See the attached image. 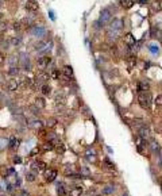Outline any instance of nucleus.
<instances>
[{
	"mask_svg": "<svg viewBox=\"0 0 162 196\" xmlns=\"http://www.w3.org/2000/svg\"><path fill=\"white\" fill-rule=\"evenodd\" d=\"M51 64V57L50 56H40V57L37 58V66L40 69V71H45V69L49 68V65Z\"/></svg>",
	"mask_w": 162,
	"mask_h": 196,
	"instance_id": "nucleus-2",
	"label": "nucleus"
},
{
	"mask_svg": "<svg viewBox=\"0 0 162 196\" xmlns=\"http://www.w3.org/2000/svg\"><path fill=\"white\" fill-rule=\"evenodd\" d=\"M61 74H64V77H66V79H72L73 77V68L70 65H64Z\"/></svg>",
	"mask_w": 162,
	"mask_h": 196,
	"instance_id": "nucleus-15",
	"label": "nucleus"
},
{
	"mask_svg": "<svg viewBox=\"0 0 162 196\" xmlns=\"http://www.w3.org/2000/svg\"><path fill=\"white\" fill-rule=\"evenodd\" d=\"M5 88H7L8 92H16L19 89V83L16 79H10L5 84Z\"/></svg>",
	"mask_w": 162,
	"mask_h": 196,
	"instance_id": "nucleus-8",
	"label": "nucleus"
},
{
	"mask_svg": "<svg viewBox=\"0 0 162 196\" xmlns=\"http://www.w3.org/2000/svg\"><path fill=\"white\" fill-rule=\"evenodd\" d=\"M30 111H31V114H34L35 116H37V115H39V111H40V110L37 108L35 106H31V107H30Z\"/></svg>",
	"mask_w": 162,
	"mask_h": 196,
	"instance_id": "nucleus-40",
	"label": "nucleus"
},
{
	"mask_svg": "<svg viewBox=\"0 0 162 196\" xmlns=\"http://www.w3.org/2000/svg\"><path fill=\"white\" fill-rule=\"evenodd\" d=\"M39 152H40L39 147H35V149H32V150H31V153H30V157H34V155L39 154Z\"/></svg>",
	"mask_w": 162,
	"mask_h": 196,
	"instance_id": "nucleus-41",
	"label": "nucleus"
},
{
	"mask_svg": "<svg viewBox=\"0 0 162 196\" xmlns=\"http://www.w3.org/2000/svg\"><path fill=\"white\" fill-rule=\"evenodd\" d=\"M124 44H126L127 46H135V38L131 33H127L126 35H124Z\"/></svg>",
	"mask_w": 162,
	"mask_h": 196,
	"instance_id": "nucleus-17",
	"label": "nucleus"
},
{
	"mask_svg": "<svg viewBox=\"0 0 162 196\" xmlns=\"http://www.w3.org/2000/svg\"><path fill=\"white\" fill-rule=\"evenodd\" d=\"M8 27L7 22H4V20H0V33H3V31H5Z\"/></svg>",
	"mask_w": 162,
	"mask_h": 196,
	"instance_id": "nucleus-38",
	"label": "nucleus"
},
{
	"mask_svg": "<svg viewBox=\"0 0 162 196\" xmlns=\"http://www.w3.org/2000/svg\"><path fill=\"white\" fill-rule=\"evenodd\" d=\"M148 145H150L151 150H153L154 153H159V150H161V147H159L158 142L154 141V139H150V142H148Z\"/></svg>",
	"mask_w": 162,
	"mask_h": 196,
	"instance_id": "nucleus-27",
	"label": "nucleus"
},
{
	"mask_svg": "<svg viewBox=\"0 0 162 196\" xmlns=\"http://www.w3.org/2000/svg\"><path fill=\"white\" fill-rule=\"evenodd\" d=\"M51 85H49V84H43L42 87H40V93H42L43 96H49V95H51Z\"/></svg>",
	"mask_w": 162,
	"mask_h": 196,
	"instance_id": "nucleus-21",
	"label": "nucleus"
},
{
	"mask_svg": "<svg viewBox=\"0 0 162 196\" xmlns=\"http://www.w3.org/2000/svg\"><path fill=\"white\" fill-rule=\"evenodd\" d=\"M5 61H7V57H5V54L3 52H0V68H2V66L5 64Z\"/></svg>",
	"mask_w": 162,
	"mask_h": 196,
	"instance_id": "nucleus-37",
	"label": "nucleus"
},
{
	"mask_svg": "<svg viewBox=\"0 0 162 196\" xmlns=\"http://www.w3.org/2000/svg\"><path fill=\"white\" fill-rule=\"evenodd\" d=\"M27 126H28L31 130H35V131H42L43 130V122L38 118H34V119L28 120L27 122Z\"/></svg>",
	"mask_w": 162,
	"mask_h": 196,
	"instance_id": "nucleus-3",
	"label": "nucleus"
},
{
	"mask_svg": "<svg viewBox=\"0 0 162 196\" xmlns=\"http://www.w3.org/2000/svg\"><path fill=\"white\" fill-rule=\"evenodd\" d=\"M18 83H19V88H30L31 87V84H32V79L31 77L23 76V77H20V79L18 80Z\"/></svg>",
	"mask_w": 162,
	"mask_h": 196,
	"instance_id": "nucleus-12",
	"label": "nucleus"
},
{
	"mask_svg": "<svg viewBox=\"0 0 162 196\" xmlns=\"http://www.w3.org/2000/svg\"><path fill=\"white\" fill-rule=\"evenodd\" d=\"M154 101H155L157 106H162V95H158L155 99H154Z\"/></svg>",
	"mask_w": 162,
	"mask_h": 196,
	"instance_id": "nucleus-42",
	"label": "nucleus"
},
{
	"mask_svg": "<svg viewBox=\"0 0 162 196\" xmlns=\"http://www.w3.org/2000/svg\"><path fill=\"white\" fill-rule=\"evenodd\" d=\"M111 18H112V15H111V12L108 11V10H103L101 14H100V18H99V25L100 26H105L110 23Z\"/></svg>",
	"mask_w": 162,
	"mask_h": 196,
	"instance_id": "nucleus-4",
	"label": "nucleus"
},
{
	"mask_svg": "<svg viewBox=\"0 0 162 196\" xmlns=\"http://www.w3.org/2000/svg\"><path fill=\"white\" fill-rule=\"evenodd\" d=\"M26 11L30 12V14H37L39 11V6L35 0H28L26 3Z\"/></svg>",
	"mask_w": 162,
	"mask_h": 196,
	"instance_id": "nucleus-7",
	"label": "nucleus"
},
{
	"mask_svg": "<svg viewBox=\"0 0 162 196\" xmlns=\"http://www.w3.org/2000/svg\"><path fill=\"white\" fill-rule=\"evenodd\" d=\"M57 196H66V189H65L64 184H58L57 185Z\"/></svg>",
	"mask_w": 162,
	"mask_h": 196,
	"instance_id": "nucleus-29",
	"label": "nucleus"
},
{
	"mask_svg": "<svg viewBox=\"0 0 162 196\" xmlns=\"http://www.w3.org/2000/svg\"><path fill=\"white\" fill-rule=\"evenodd\" d=\"M0 196H7V193H5V195H0Z\"/></svg>",
	"mask_w": 162,
	"mask_h": 196,
	"instance_id": "nucleus-46",
	"label": "nucleus"
},
{
	"mask_svg": "<svg viewBox=\"0 0 162 196\" xmlns=\"http://www.w3.org/2000/svg\"><path fill=\"white\" fill-rule=\"evenodd\" d=\"M132 4H134V0H120V6L123 7L124 10L131 8Z\"/></svg>",
	"mask_w": 162,
	"mask_h": 196,
	"instance_id": "nucleus-31",
	"label": "nucleus"
},
{
	"mask_svg": "<svg viewBox=\"0 0 162 196\" xmlns=\"http://www.w3.org/2000/svg\"><path fill=\"white\" fill-rule=\"evenodd\" d=\"M148 89H150V85H148L147 83H145V81L138 83V91H140V92H147Z\"/></svg>",
	"mask_w": 162,
	"mask_h": 196,
	"instance_id": "nucleus-26",
	"label": "nucleus"
},
{
	"mask_svg": "<svg viewBox=\"0 0 162 196\" xmlns=\"http://www.w3.org/2000/svg\"><path fill=\"white\" fill-rule=\"evenodd\" d=\"M80 172H81V174H85V176L91 174V172H89V169H88V168H81V169H80Z\"/></svg>",
	"mask_w": 162,
	"mask_h": 196,
	"instance_id": "nucleus-43",
	"label": "nucleus"
},
{
	"mask_svg": "<svg viewBox=\"0 0 162 196\" xmlns=\"http://www.w3.org/2000/svg\"><path fill=\"white\" fill-rule=\"evenodd\" d=\"M105 165H107V168H110V169H115V165H113L111 161H108V160H105Z\"/></svg>",
	"mask_w": 162,
	"mask_h": 196,
	"instance_id": "nucleus-44",
	"label": "nucleus"
},
{
	"mask_svg": "<svg viewBox=\"0 0 162 196\" xmlns=\"http://www.w3.org/2000/svg\"><path fill=\"white\" fill-rule=\"evenodd\" d=\"M150 101H151V96L150 93H146V92H140L138 95V103L142 108H148L150 107Z\"/></svg>",
	"mask_w": 162,
	"mask_h": 196,
	"instance_id": "nucleus-1",
	"label": "nucleus"
},
{
	"mask_svg": "<svg viewBox=\"0 0 162 196\" xmlns=\"http://www.w3.org/2000/svg\"><path fill=\"white\" fill-rule=\"evenodd\" d=\"M139 137L143 139V141H148L150 139V130H148L146 126L139 128Z\"/></svg>",
	"mask_w": 162,
	"mask_h": 196,
	"instance_id": "nucleus-13",
	"label": "nucleus"
},
{
	"mask_svg": "<svg viewBox=\"0 0 162 196\" xmlns=\"http://www.w3.org/2000/svg\"><path fill=\"white\" fill-rule=\"evenodd\" d=\"M122 27H123V20H122V19H115L112 23H111V27H110V29H112V30H118V31H120V30H122Z\"/></svg>",
	"mask_w": 162,
	"mask_h": 196,
	"instance_id": "nucleus-20",
	"label": "nucleus"
},
{
	"mask_svg": "<svg viewBox=\"0 0 162 196\" xmlns=\"http://www.w3.org/2000/svg\"><path fill=\"white\" fill-rule=\"evenodd\" d=\"M94 196H103V195H94Z\"/></svg>",
	"mask_w": 162,
	"mask_h": 196,
	"instance_id": "nucleus-47",
	"label": "nucleus"
},
{
	"mask_svg": "<svg viewBox=\"0 0 162 196\" xmlns=\"http://www.w3.org/2000/svg\"><path fill=\"white\" fill-rule=\"evenodd\" d=\"M69 196H82V188L81 187H73L69 192Z\"/></svg>",
	"mask_w": 162,
	"mask_h": 196,
	"instance_id": "nucleus-24",
	"label": "nucleus"
},
{
	"mask_svg": "<svg viewBox=\"0 0 162 196\" xmlns=\"http://www.w3.org/2000/svg\"><path fill=\"white\" fill-rule=\"evenodd\" d=\"M49 79H50V74L47 73V72H45V71H42V72H39V73L35 76V81L37 83H39L40 85H43V84H46V83L49 81Z\"/></svg>",
	"mask_w": 162,
	"mask_h": 196,
	"instance_id": "nucleus-6",
	"label": "nucleus"
},
{
	"mask_svg": "<svg viewBox=\"0 0 162 196\" xmlns=\"http://www.w3.org/2000/svg\"><path fill=\"white\" fill-rule=\"evenodd\" d=\"M43 173H45V180H46V181L51 182V181H54V180L57 179L58 170H57V169H54V168H49V169H46Z\"/></svg>",
	"mask_w": 162,
	"mask_h": 196,
	"instance_id": "nucleus-5",
	"label": "nucleus"
},
{
	"mask_svg": "<svg viewBox=\"0 0 162 196\" xmlns=\"http://www.w3.org/2000/svg\"><path fill=\"white\" fill-rule=\"evenodd\" d=\"M54 149V146L50 143V142H43V145H42V150L43 152H49V150H53Z\"/></svg>",
	"mask_w": 162,
	"mask_h": 196,
	"instance_id": "nucleus-34",
	"label": "nucleus"
},
{
	"mask_svg": "<svg viewBox=\"0 0 162 196\" xmlns=\"http://www.w3.org/2000/svg\"><path fill=\"white\" fill-rule=\"evenodd\" d=\"M7 62H8V65H10V68L11 66H19V57L16 54L10 56V57L7 58Z\"/></svg>",
	"mask_w": 162,
	"mask_h": 196,
	"instance_id": "nucleus-18",
	"label": "nucleus"
},
{
	"mask_svg": "<svg viewBox=\"0 0 162 196\" xmlns=\"http://www.w3.org/2000/svg\"><path fill=\"white\" fill-rule=\"evenodd\" d=\"M59 76H61V72H59V71H53L50 73V77H51V79H54V80H58Z\"/></svg>",
	"mask_w": 162,
	"mask_h": 196,
	"instance_id": "nucleus-35",
	"label": "nucleus"
},
{
	"mask_svg": "<svg viewBox=\"0 0 162 196\" xmlns=\"http://www.w3.org/2000/svg\"><path fill=\"white\" fill-rule=\"evenodd\" d=\"M54 104H56L57 108H64L65 107V98L64 95H57L56 98H54Z\"/></svg>",
	"mask_w": 162,
	"mask_h": 196,
	"instance_id": "nucleus-14",
	"label": "nucleus"
},
{
	"mask_svg": "<svg viewBox=\"0 0 162 196\" xmlns=\"http://www.w3.org/2000/svg\"><path fill=\"white\" fill-rule=\"evenodd\" d=\"M24 179H26V181H28V182H34L35 180H37V174H35L34 172L30 170L24 174Z\"/></svg>",
	"mask_w": 162,
	"mask_h": 196,
	"instance_id": "nucleus-25",
	"label": "nucleus"
},
{
	"mask_svg": "<svg viewBox=\"0 0 162 196\" xmlns=\"http://www.w3.org/2000/svg\"><path fill=\"white\" fill-rule=\"evenodd\" d=\"M18 57H19V65H20L24 71H28V69H30V61H28L27 54L22 53V54H19Z\"/></svg>",
	"mask_w": 162,
	"mask_h": 196,
	"instance_id": "nucleus-10",
	"label": "nucleus"
},
{
	"mask_svg": "<svg viewBox=\"0 0 162 196\" xmlns=\"http://www.w3.org/2000/svg\"><path fill=\"white\" fill-rule=\"evenodd\" d=\"M19 73H20L19 66H11V68H8V76L16 77V76H19Z\"/></svg>",
	"mask_w": 162,
	"mask_h": 196,
	"instance_id": "nucleus-23",
	"label": "nucleus"
},
{
	"mask_svg": "<svg viewBox=\"0 0 162 196\" xmlns=\"http://www.w3.org/2000/svg\"><path fill=\"white\" fill-rule=\"evenodd\" d=\"M22 162H23V158H22L19 154H14L12 155V164L14 165H19V164H22Z\"/></svg>",
	"mask_w": 162,
	"mask_h": 196,
	"instance_id": "nucleus-33",
	"label": "nucleus"
},
{
	"mask_svg": "<svg viewBox=\"0 0 162 196\" xmlns=\"http://www.w3.org/2000/svg\"><path fill=\"white\" fill-rule=\"evenodd\" d=\"M8 142H10V139L4 138V137H0V153L8 147Z\"/></svg>",
	"mask_w": 162,
	"mask_h": 196,
	"instance_id": "nucleus-28",
	"label": "nucleus"
},
{
	"mask_svg": "<svg viewBox=\"0 0 162 196\" xmlns=\"http://www.w3.org/2000/svg\"><path fill=\"white\" fill-rule=\"evenodd\" d=\"M57 125H58V120H57V118H49V119L46 120V126H47L49 128L56 127Z\"/></svg>",
	"mask_w": 162,
	"mask_h": 196,
	"instance_id": "nucleus-30",
	"label": "nucleus"
},
{
	"mask_svg": "<svg viewBox=\"0 0 162 196\" xmlns=\"http://www.w3.org/2000/svg\"><path fill=\"white\" fill-rule=\"evenodd\" d=\"M10 44L12 45V46H19V45L22 44V38L20 37H14V38L10 39Z\"/></svg>",
	"mask_w": 162,
	"mask_h": 196,
	"instance_id": "nucleus-32",
	"label": "nucleus"
},
{
	"mask_svg": "<svg viewBox=\"0 0 162 196\" xmlns=\"http://www.w3.org/2000/svg\"><path fill=\"white\" fill-rule=\"evenodd\" d=\"M35 164H37V168H38V172H39V173H43V172L47 169V165H46L45 161L37 160V161H35Z\"/></svg>",
	"mask_w": 162,
	"mask_h": 196,
	"instance_id": "nucleus-22",
	"label": "nucleus"
},
{
	"mask_svg": "<svg viewBox=\"0 0 162 196\" xmlns=\"http://www.w3.org/2000/svg\"><path fill=\"white\" fill-rule=\"evenodd\" d=\"M31 34L34 37H37V38H42V37H45V34H47V33H46V29L43 27V26H34L31 30Z\"/></svg>",
	"mask_w": 162,
	"mask_h": 196,
	"instance_id": "nucleus-11",
	"label": "nucleus"
},
{
	"mask_svg": "<svg viewBox=\"0 0 162 196\" xmlns=\"http://www.w3.org/2000/svg\"><path fill=\"white\" fill-rule=\"evenodd\" d=\"M12 27H14V30H15L16 33H19V31H22V23L20 22H15L12 25Z\"/></svg>",
	"mask_w": 162,
	"mask_h": 196,
	"instance_id": "nucleus-36",
	"label": "nucleus"
},
{
	"mask_svg": "<svg viewBox=\"0 0 162 196\" xmlns=\"http://www.w3.org/2000/svg\"><path fill=\"white\" fill-rule=\"evenodd\" d=\"M34 106L39 110H45V107H46L45 99H43L42 96H37V98H35V101H34Z\"/></svg>",
	"mask_w": 162,
	"mask_h": 196,
	"instance_id": "nucleus-16",
	"label": "nucleus"
},
{
	"mask_svg": "<svg viewBox=\"0 0 162 196\" xmlns=\"http://www.w3.org/2000/svg\"><path fill=\"white\" fill-rule=\"evenodd\" d=\"M10 39H5V41H0V47H3V49H8V46H10Z\"/></svg>",
	"mask_w": 162,
	"mask_h": 196,
	"instance_id": "nucleus-39",
	"label": "nucleus"
},
{
	"mask_svg": "<svg viewBox=\"0 0 162 196\" xmlns=\"http://www.w3.org/2000/svg\"><path fill=\"white\" fill-rule=\"evenodd\" d=\"M20 138H18V137H12V138L10 139V142H8V149L11 150V152H16V150L19 149V146H20Z\"/></svg>",
	"mask_w": 162,
	"mask_h": 196,
	"instance_id": "nucleus-9",
	"label": "nucleus"
},
{
	"mask_svg": "<svg viewBox=\"0 0 162 196\" xmlns=\"http://www.w3.org/2000/svg\"><path fill=\"white\" fill-rule=\"evenodd\" d=\"M113 191H115V187H113L112 184H108V185H105V187L103 188L101 195L103 196H110V195H112L113 193Z\"/></svg>",
	"mask_w": 162,
	"mask_h": 196,
	"instance_id": "nucleus-19",
	"label": "nucleus"
},
{
	"mask_svg": "<svg viewBox=\"0 0 162 196\" xmlns=\"http://www.w3.org/2000/svg\"><path fill=\"white\" fill-rule=\"evenodd\" d=\"M4 2H12V0H4Z\"/></svg>",
	"mask_w": 162,
	"mask_h": 196,
	"instance_id": "nucleus-45",
	"label": "nucleus"
}]
</instances>
